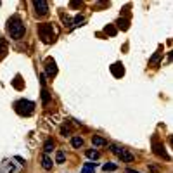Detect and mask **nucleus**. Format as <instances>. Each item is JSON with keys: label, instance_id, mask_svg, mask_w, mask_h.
<instances>
[{"label": "nucleus", "instance_id": "1", "mask_svg": "<svg viewBox=\"0 0 173 173\" xmlns=\"http://www.w3.org/2000/svg\"><path fill=\"white\" fill-rule=\"evenodd\" d=\"M7 31H9V35H11V38H14V40L23 38L24 33H26V26H24V23H23L21 17L19 16L11 17V19L7 21Z\"/></svg>", "mask_w": 173, "mask_h": 173}, {"label": "nucleus", "instance_id": "2", "mask_svg": "<svg viewBox=\"0 0 173 173\" xmlns=\"http://www.w3.org/2000/svg\"><path fill=\"white\" fill-rule=\"evenodd\" d=\"M14 111H16L19 116H31L35 112V102L26 100V99L17 100V102L14 104Z\"/></svg>", "mask_w": 173, "mask_h": 173}, {"label": "nucleus", "instance_id": "3", "mask_svg": "<svg viewBox=\"0 0 173 173\" xmlns=\"http://www.w3.org/2000/svg\"><path fill=\"white\" fill-rule=\"evenodd\" d=\"M38 35H40V38H42V42H45V43H50L56 40V31H54L52 24H49V23L38 24Z\"/></svg>", "mask_w": 173, "mask_h": 173}, {"label": "nucleus", "instance_id": "4", "mask_svg": "<svg viewBox=\"0 0 173 173\" xmlns=\"http://www.w3.org/2000/svg\"><path fill=\"white\" fill-rule=\"evenodd\" d=\"M111 151L114 152V154H116L121 161H126V163L133 161V154H130V152L126 151V149H123V147L116 146V144H112V146H111Z\"/></svg>", "mask_w": 173, "mask_h": 173}, {"label": "nucleus", "instance_id": "5", "mask_svg": "<svg viewBox=\"0 0 173 173\" xmlns=\"http://www.w3.org/2000/svg\"><path fill=\"white\" fill-rule=\"evenodd\" d=\"M45 74H47L49 78H54L57 74V66H56V61L54 59L45 61Z\"/></svg>", "mask_w": 173, "mask_h": 173}, {"label": "nucleus", "instance_id": "6", "mask_svg": "<svg viewBox=\"0 0 173 173\" xmlns=\"http://www.w3.org/2000/svg\"><path fill=\"white\" fill-rule=\"evenodd\" d=\"M33 7L36 9V12L42 14V16L49 12V2H45V0H35V2H33Z\"/></svg>", "mask_w": 173, "mask_h": 173}, {"label": "nucleus", "instance_id": "7", "mask_svg": "<svg viewBox=\"0 0 173 173\" xmlns=\"http://www.w3.org/2000/svg\"><path fill=\"white\" fill-rule=\"evenodd\" d=\"M111 73H112L114 78H121L123 74H125V68H123L121 62H114V64L111 66Z\"/></svg>", "mask_w": 173, "mask_h": 173}, {"label": "nucleus", "instance_id": "8", "mask_svg": "<svg viewBox=\"0 0 173 173\" xmlns=\"http://www.w3.org/2000/svg\"><path fill=\"white\" fill-rule=\"evenodd\" d=\"M17 171V166H14L12 161H4L0 164V173H14Z\"/></svg>", "mask_w": 173, "mask_h": 173}, {"label": "nucleus", "instance_id": "9", "mask_svg": "<svg viewBox=\"0 0 173 173\" xmlns=\"http://www.w3.org/2000/svg\"><path fill=\"white\" fill-rule=\"evenodd\" d=\"M12 86L16 88V90H23V88H24V82H23V78L19 76V74L12 80Z\"/></svg>", "mask_w": 173, "mask_h": 173}, {"label": "nucleus", "instance_id": "10", "mask_svg": "<svg viewBox=\"0 0 173 173\" xmlns=\"http://www.w3.org/2000/svg\"><path fill=\"white\" fill-rule=\"evenodd\" d=\"M116 24H118V28H121L123 31H126L130 28V21H128V19H125V17H120V19L116 21Z\"/></svg>", "mask_w": 173, "mask_h": 173}, {"label": "nucleus", "instance_id": "11", "mask_svg": "<svg viewBox=\"0 0 173 173\" xmlns=\"http://www.w3.org/2000/svg\"><path fill=\"white\" fill-rule=\"evenodd\" d=\"M71 146H73L74 149H80V147L83 146V138L80 137V135H74V137L71 138Z\"/></svg>", "mask_w": 173, "mask_h": 173}, {"label": "nucleus", "instance_id": "12", "mask_svg": "<svg viewBox=\"0 0 173 173\" xmlns=\"http://www.w3.org/2000/svg\"><path fill=\"white\" fill-rule=\"evenodd\" d=\"M154 152L158 156H163V158H166V159H168V154L164 152V147L159 146V144H156V142H154Z\"/></svg>", "mask_w": 173, "mask_h": 173}, {"label": "nucleus", "instance_id": "13", "mask_svg": "<svg viewBox=\"0 0 173 173\" xmlns=\"http://www.w3.org/2000/svg\"><path fill=\"white\" fill-rule=\"evenodd\" d=\"M42 166L45 170H50L52 168V159L49 158V154H43V158H42Z\"/></svg>", "mask_w": 173, "mask_h": 173}, {"label": "nucleus", "instance_id": "14", "mask_svg": "<svg viewBox=\"0 0 173 173\" xmlns=\"http://www.w3.org/2000/svg\"><path fill=\"white\" fill-rule=\"evenodd\" d=\"M5 54H7V42L5 38H0V59L5 57Z\"/></svg>", "mask_w": 173, "mask_h": 173}, {"label": "nucleus", "instance_id": "15", "mask_svg": "<svg viewBox=\"0 0 173 173\" xmlns=\"http://www.w3.org/2000/svg\"><path fill=\"white\" fill-rule=\"evenodd\" d=\"M104 31H106L109 36H114V35L118 33V30H116V26H114V24H108L106 28H104Z\"/></svg>", "mask_w": 173, "mask_h": 173}, {"label": "nucleus", "instance_id": "16", "mask_svg": "<svg viewBox=\"0 0 173 173\" xmlns=\"http://www.w3.org/2000/svg\"><path fill=\"white\" fill-rule=\"evenodd\" d=\"M95 171V163H85L82 173H94Z\"/></svg>", "mask_w": 173, "mask_h": 173}, {"label": "nucleus", "instance_id": "17", "mask_svg": "<svg viewBox=\"0 0 173 173\" xmlns=\"http://www.w3.org/2000/svg\"><path fill=\"white\" fill-rule=\"evenodd\" d=\"M92 144H94V146H106V144H108V140H104V138L94 135V137H92Z\"/></svg>", "mask_w": 173, "mask_h": 173}, {"label": "nucleus", "instance_id": "18", "mask_svg": "<svg viewBox=\"0 0 173 173\" xmlns=\"http://www.w3.org/2000/svg\"><path fill=\"white\" fill-rule=\"evenodd\" d=\"M49 100H50V95H49L47 88L43 86V88H42V102L45 104V106H47V104H49Z\"/></svg>", "mask_w": 173, "mask_h": 173}, {"label": "nucleus", "instance_id": "19", "mask_svg": "<svg viewBox=\"0 0 173 173\" xmlns=\"http://www.w3.org/2000/svg\"><path fill=\"white\" fill-rule=\"evenodd\" d=\"M86 156H88L90 159H97L100 154H99V151H97V149H88V151H86Z\"/></svg>", "mask_w": 173, "mask_h": 173}, {"label": "nucleus", "instance_id": "20", "mask_svg": "<svg viewBox=\"0 0 173 173\" xmlns=\"http://www.w3.org/2000/svg\"><path fill=\"white\" fill-rule=\"evenodd\" d=\"M102 170L108 173V171H114V170H118V166H116L114 163H106V164L102 166Z\"/></svg>", "mask_w": 173, "mask_h": 173}, {"label": "nucleus", "instance_id": "21", "mask_svg": "<svg viewBox=\"0 0 173 173\" xmlns=\"http://www.w3.org/2000/svg\"><path fill=\"white\" fill-rule=\"evenodd\" d=\"M64 159H66V152L64 151H57V154H56V163H64Z\"/></svg>", "mask_w": 173, "mask_h": 173}, {"label": "nucleus", "instance_id": "22", "mask_svg": "<svg viewBox=\"0 0 173 173\" xmlns=\"http://www.w3.org/2000/svg\"><path fill=\"white\" fill-rule=\"evenodd\" d=\"M52 149H54V142H52V140H47V142L43 144V151H45V154H49Z\"/></svg>", "mask_w": 173, "mask_h": 173}, {"label": "nucleus", "instance_id": "23", "mask_svg": "<svg viewBox=\"0 0 173 173\" xmlns=\"http://www.w3.org/2000/svg\"><path fill=\"white\" fill-rule=\"evenodd\" d=\"M80 23H83V16H76V17H74L73 24H74V26H78V24H80Z\"/></svg>", "mask_w": 173, "mask_h": 173}, {"label": "nucleus", "instance_id": "24", "mask_svg": "<svg viewBox=\"0 0 173 173\" xmlns=\"http://www.w3.org/2000/svg\"><path fill=\"white\" fill-rule=\"evenodd\" d=\"M125 173H138V171H135V170H126Z\"/></svg>", "mask_w": 173, "mask_h": 173}]
</instances>
